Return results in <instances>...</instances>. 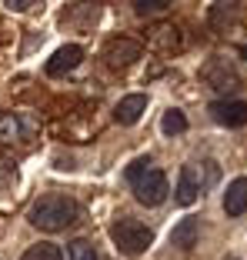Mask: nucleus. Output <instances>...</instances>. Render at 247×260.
<instances>
[{"mask_svg":"<svg viewBox=\"0 0 247 260\" xmlns=\"http://www.w3.org/2000/svg\"><path fill=\"white\" fill-rule=\"evenodd\" d=\"M77 214H80V207L67 193H44L40 200H34L27 220L44 234H60L70 223H77Z\"/></svg>","mask_w":247,"mask_h":260,"instance_id":"f257e3e1","label":"nucleus"},{"mask_svg":"<svg viewBox=\"0 0 247 260\" xmlns=\"http://www.w3.org/2000/svg\"><path fill=\"white\" fill-rule=\"evenodd\" d=\"M110 240H114V247L120 253L140 257L147 247L154 244V230L147 227V223L134 220V217H117V220L110 223Z\"/></svg>","mask_w":247,"mask_h":260,"instance_id":"f03ea898","label":"nucleus"},{"mask_svg":"<svg viewBox=\"0 0 247 260\" xmlns=\"http://www.w3.org/2000/svg\"><path fill=\"white\" fill-rule=\"evenodd\" d=\"M167 193H170L167 174H164V170H154V167L134 184V200L144 204V207H161L164 200H167Z\"/></svg>","mask_w":247,"mask_h":260,"instance_id":"7ed1b4c3","label":"nucleus"},{"mask_svg":"<svg viewBox=\"0 0 247 260\" xmlns=\"http://www.w3.org/2000/svg\"><path fill=\"white\" fill-rule=\"evenodd\" d=\"M140 54H144V47H140L134 37H110L107 44H104V60H107V67H114V70L137 63Z\"/></svg>","mask_w":247,"mask_h":260,"instance_id":"20e7f679","label":"nucleus"},{"mask_svg":"<svg viewBox=\"0 0 247 260\" xmlns=\"http://www.w3.org/2000/svg\"><path fill=\"white\" fill-rule=\"evenodd\" d=\"M210 117L221 127H244L247 123V100H214Z\"/></svg>","mask_w":247,"mask_h":260,"instance_id":"39448f33","label":"nucleus"},{"mask_svg":"<svg viewBox=\"0 0 247 260\" xmlns=\"http://www.w3.org/2000/svg\"><path fill=\"white\" fill-rule=\"evenodd\" d=\"M201 190H204V180H201V174H197V167H194V164L180 167V177H177V190H174V200H177L180 207H191L194 200L201 197Z\"/></svg>","mask_w":247,"mask_h":260,"instance_id":"423d86ee","label":"nucleus"},{"mask_svg":"<svg viewBox=\"0 0 247 260\" xmlns=\"http://www.w3.org/2000/svg\"><path fill=\"white\" fill-rule=\"evenodd\" d=\"M80 60H84V47L64 44L60 50H54V57L47 60V74H50V77H64V74H70V70L77 67Z\"/></svg>","mask_w":247,"mask_h":260,"instance_id":"0eeeda50","label":"nucleus"},{"mask_svg":"<svg viewBox=\"0 0 247 260\" xmlns=\"http://www.w3.org/2000/svg\"><path fill=\"white\" fill-rule=\"evenodd\" d=\"M201 80H207L214 90H231L227 84L237 87V74H234V70L227 67V60H221V57H210V60L201 67Z\"/></svg>","mask_w":247,"mask_h":260,"instance_id":"6e6552de","label":"nucleus"},{"mask_svg":"<svg viewBox=\"0 0 247 260\" xmlns=\"http://www.w3.org/2000/svg\"><path fill=\"white\" fill-rule=\"evenodd\" d=\"M197 237H201V220L197 217H184V220H177L174 230H170V247L191 253L197 247Z\"/></svg>","mask_w":247,"mask_h":260,"instance_id":"1a4fd4ad","label":"nucleus"},{"mask_svg":"<svg viewBox=\"0 0 247 260\" xmlns=\"http://www.w3.org/2000/svg\"><path fill=\"white\" fill-rule=\"evenodd\" d=\"M144 110H147V97L144 93H131V97H120V104L114 107V120L120 127H131V123L140 120Z\"/></svg>","mask_w":247,"mask_h":260,"instance_id":"9d476101","label":"nucleus"},{"mask_svg":"<svg viewBox=\"0 0 247 260\" xmlns=\"http://www.w3.org/2000/svg\"><path fill=\"white\" fill-rule=\"evenodd\" d=\"M247 210V177H234L227 184L224 193V214L227 217H240Z\"/></svg>","mask_w":247,"mask_h":260,"instance_id":"9b49d317","label":"nucleus"},{"mask_svg":"<svg viewBox=\"0 0 247 260\" xmlns=\"http://www.w3.org/2000/svg\"><path fill=\"white\" fill-rule=\"evenodd\" d=\"M23 137V120L17 114H0V144H14Z\"/></svg>","mask_w":247,"mask_h":260,"instance_id":"f8f14e48","label":"nucleus"},{"mask_svg":"<svg viewBox=\"0 0 247 260\" xmlns=\"http://www.w3.org/2000/svg\"><path fill=\"white\" fill-rule=\"evenodd\" d=\"M20 260H64V250H60L57 244H47V240H40V244L27 247Z\"/></svg>","mask_w":247,"mask_h":260,"instance_id":"ddd939ff","label":"nucleus"},{"mask_svg":"<svg viewBox=\"0 0 247 260\" xmlns=\"http://www.w3.org/2000/svg\"><path fill=\"white\" fill-rule=\"evenodd\" d=\"M161 130L167 134V137H177V134H184V130H187V117L180 114V110L170 107L167 114H164V120H161Z\"/></svg>","mask_w":247,"mask_h":260,"instance_id":"4468645a","label":"nucleus"},{"mask_svg":"<svg viewBox=\"0 0 247 260\" xmlns=\"http://www.w3.org/2000/svg\"><path fill=\"white\" fill-rule=\"evenodd\" d=\"M67 260H97V250L90 240H74L67 244Z\"/></svg>","mask_w":247,"mask_h":260,"instance_id":"2eb2a0df","label":"nucleus"},{"mask_svg":"<svg viewBox=\"0 0 247 260\" xmlns=\"http://www.w3.org/2000/svg\"><path fill=\"white\" fill-rule=\"evenodd\" d=\"M234 14H237V4H214V7H210V20H214V27H224V20L231 23Z\"/></svg>","mask_w":247,"mask_h":260,"instance_id":"dca6fc26","label":"nucleus"},{"mask_svg":"<svg viewBox=\"0 0 247 260\" xmlns=\"http://www.w3.org/2000/svg\"><path fill=\"white\" fill-rule=\"evenodd\" d=\"M167 7H170V0H134V10H137L140 17H147V14H164Z\"/></svg>","mask_w":247,"mask_h":260,"instance_id":"f3484780","label":"nucleus"},{"mask_svg":"<svg viewBox=\"0 0 247 260\" xmlns=\"http://www.w3.org/2000/svg\"><path fill=\"white\" fill-rule=\"evenodd\" d=\"M150 167H154V160H150V157H137V160H131V167H127V180H131V184H137V180Z\"/></svg>","mask_w":247,"mask_h":260,"instance_id":"a211bd4d","label":"nucleus"},{"mask_svg":"<svg viewBox=\"0 0 247 260\" xmlns=\"http://www.w3.org/2000/svg\"><path fill=\"white\" fill-rule=\"evenodd\" d=\"M174 30H177V27H154V37H150V40H154V44H161L164 50H174V47H180L177 40L167 37V34H174Z\"/></svg>","mask_w":247,"mask_h":260,"instance_id":"6ab92c4d","label":"nucleus"},{"mask_svg":"<svg viewBox=\"0 0 247 260\" xmlns=\"http://www.w3.org/2000/svg\"><path fill=\"white\" fill-rule=\"evenodd\" d=\"M4 7L14 10V14H23V10H30V7H34V0H7Z\"/></svg>","mask_w":247,"mask_h":260,"instance_id":"aec40b11","label":"nucleus"},{"mask_svg":"<svg viewBox=\"0 0 247 260\" xmlns=\"http://www.w3.org/2000/svg\"><path fill=\"white\" fill-rule=\"evenodd\" d=\"M237 54H240V57H244V60H247V47H240V50H237Z\"/></svg>","mask_w":247,"mask_h":260,"instance_id":"412c9836","label":"nucleus"}]
</instances>
